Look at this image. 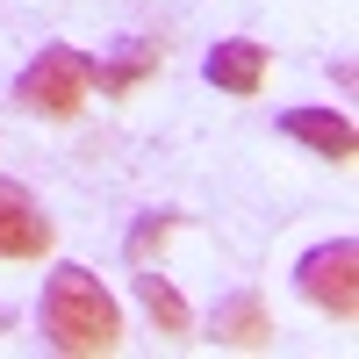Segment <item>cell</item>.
<instances>
[{
	"label": "cell",
	"instance_id": "cell-1",
	"mask_svg": "<svg viewBox=\"0 0 359 359\" xmlns=\"http://www.w3.org/2000/svg\"><path fill=\"white\" fill-rule=\"evenodd\" d=\"M43 338L57 352H115L123 345V309H115V294L101 287V273H86V266H57L43 280Z\"/></svg>",
	"mask_w": 359,
	"mask_h": 359
},
{
	"label": "cell",
	"instance_id": "cell-2",
	"mask_svg": "<svg viewBox=\"0 0 359 359\" xmlns=\"http://www.w3.org/2000/svg\"><path fill=\"white\" fill-rule=\"evenodd\" d=\"M86 94H94V65H86L79 50H65V43H43L15 72V108L43 115V123H72V115L86 108Z\"/></svg>",
	"mask_w": 359,
	"mask_h": 359
},
{
	"label": "cell",
	"instance_id": "cell-3",
	"mask_svg": "<svg viewBox=\"0 0 359 359\" xmlns=\"http://www.w3.org/2000/svg\"><path fill=\"white\" fill-rule=\"evenodd\" d=\"M294 287H302V302L352 323L359 316V245L352 237H331V245L302 252V266H294Z\"/></svg>",
	"mask_w": 359,
	"mask_h": 359
},
{
	"label": "cell",
	"instance_id": "cell-4",
	"mask_svg": "<svg viewBox=\"0 0 359 359\" xmlns=\"http://www.w3.org/2000/svg\"><path fill=\"white\" fill-rule=\"evenodd\" d=\"M57 245V223L36 208L22 180H0V259H43Z\"/></svg>",
	"mask_w": 359,
	"mask_h": 359
},
{
	"label": "cell",
	"instance_id": "cell-5",
	"mask_svg": "<svg viewBox=\"0 0 359 359\" xmlns=\"http://www.w3.org/2000/svg\"><path fill=\"white\" fill-rule=\"evenodd\" d=\"M266 65H273V57H266V43L230 36V43H216V50L201 57V79H208V86H223V94H237V101H252L259 86H266Z\"/></svg>",
	"mask_w": 359,
	"mask_h": 359
},
{
	"label": "cell",
	"instance_id": "cell-6",
	"mask_svg": "<svg viewBox=\"0 0 359 359\" xmlns=\"http://www.w3.org/2000/svg\"><path fill=\"white\" fill-rule=\"evenodd\" d=\"M280 137L309 144V151H316V158H331V165H345V158L359 151V130L345 123L338 108H287V115H280Z\"/></svg>",
	"mask_w": 359,
	"mask_h": 359
},
{
	"label": "cell",
	"instance_id": "cell-7",
	"mask_svg": "<svg viewBox=\"0 0 359 359\" xmlns=\"http://www.w3.org/2000/svg\"><path fill=\"white\" fill-rule=\"evenodd\" d=\"M137 302L151 309V323H158L165 338H187V331H194V309L180 302V287H172L165 273H151V266H137Z\"/></svg>",
	"mask_w": 359,
	"mask_h": 359
},
{
	"label": "cell",
	"instance_id": "cell-8",
	"mask_svg": "<svg viewBox=\"0 0 359 359\" xmlns=\"http://www.w3.org/2000/svg\"><path fill=\"white\" fill-rule=\"evenodd\" d=\"M266 331H273V316H266L259 294H230L216 309V338L223 345H266Z\"/></svg>",
	"mask_w": 359,
	"mask_h": 359
},
{
	"label": "cell",
	"instance_id": "cell-9",
	"mask_svg": "<svg viewBox=\"0 0 359 359\" xmlns=\"http://www.w3.org/2000/svg\"><path fill=\"white\" fill-rule=\"evenodd\" d=\"M86 65H94V86H101V94H130L137 79L158 72V43H130L123 57H108V65H101V57H86Z\"/></svg>",
	"mask_w": 359,
	"mask_h": 359
},
{
	"label": "cell",
	"instance_id": "cell-10",
	"mask_svg": "<svg viewBox=\"0 0 359 359\" xmlns=\"http://www.w3.org/2000/svg\"><path fill=\"white\" fill-rule=\"evenodd\" d=\"M172 237V216H144L137 230H130V266H151V252Z\"/></svg>",
	"mask_w": 359,
	"mask_h": 359
},
{
	"label": "cell",
	"instance_id": "cell-11",
	"mask_svg": "<svg viewBox=\"0 0 359 359\" xmlns=\"http://www.w3.org/2000/svg\"><path fill=\"white\" fill-rule=\"evenodd\" d=\"M0 323H8V316H0Z\"/></svg>",
	"mask_w": 359,
	"mask_h": 359
}]
</instances>
